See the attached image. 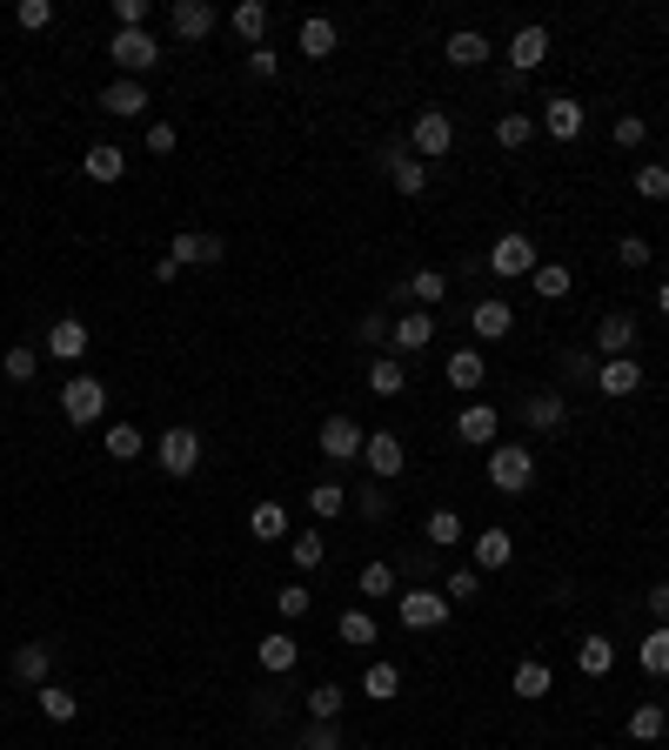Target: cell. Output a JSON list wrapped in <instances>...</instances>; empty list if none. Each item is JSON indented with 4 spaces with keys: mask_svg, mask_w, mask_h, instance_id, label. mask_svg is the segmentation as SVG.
<instances>
[{
    "mask_svg": "<svg viewBox=\"0 0 669 750\" xmlns=\"http://www.w3.org/2000/svg\"><path fill=\"white\" fill-rule=\"evenodd\" d=\"M362 382H369V395H382V402H395V395L408 389V362H402V356H375Z\"/></svg>",
    "mask_w": 669,
    "mask_h": 750,
    "instance_id": "cell-25",
    "label": "cell"
},
{
    "mask_svg": "<svg viewBox=\"0 0 669 750\" xmlns=\"http://www.w3.org/2000/svg\"><path fill=\"white\" fill-rule=\"evenodd\" d=\"M14 21H21L28 34H41V28L54 21V8H47V0H21V8H14Z\"/></svg>",
    "mask_w": 669,
    "mask_h": 750,
    "instance_id": "cell-58",
    "label": "cell"
},
{
    "mask_svg": "<svg viewBox=\"0 0 669 750\" xmlns=\"http://www.w3.org/2000/svg\"><path fill=\"white\" fill-rule=\"evenodd\" d=\"M509 684H516V697H549V691H556V671H549L542 656H529V663H516Z\"/></svg>",
    "mask_w": 669,
    "mask_h": 750,
    "instance_id": "cell-37",
    "label": "cell"
},
{
    "mask_svg": "<svg viewBox=\"0 0 669 750\" xmlns=\"http://www.w3.org/2000/svg\"><path fill=\"white\" fill-rule=\"evenodd\" d=\"M509 563H516V536H509V530H502V523L475 536V563H469L475 576H495V569H509Z\"/></svg>",
    "mask_w": 669,
    "mask_h": 750,
    "instance_id": "cell-14",
    "label": "cell"
},
{
    "mask_svg": "<svg viewBox=\"0 0 669 750\" xmlns=\"http://www.w3.org/2000/svg\"><path fill=\"white\" fill-rule=\"evenodd\" d=\"M382 169H388V188H395V195H423V188H429V161H415L408 141H388V148H382Z\"/></svg>",
    "mask_w": 669,
    "mask_h": 750,
    "instance_id": "cell-7",
    "label": "cell"
},
{
    "mask_svg": "<svg viewBox=\"0 0 669 750\" xmlns=\"http://www.w3.org/2000/svg\"><path fill=\"white\" fill-rule=\"evenodd\" d=\"M489 275H495V282H523V275H536V241H529V235H495V248H489Z\"/></svg>",
    "mask_w": 669,
    "mask_h": 750,
    "instance_id": "cell-5",
    "label": "cell"
},
{
    "mask_svg": "<svg viewBox=\"0 0 669 750\" xmlns=\"http://www.w3.org/2000/svg\"><path fill=\"white\" fill-rule=\"evenodd\" d=\"M275 610H282V623H301L315 610V597L301 590V583H288V590H275Z\"/></svg>",
    "mask_w": 669,
    "mask_h": 750,
    "instance_id": "cell-53",
    "label": "cell"
},
{
    "mask_svg": "<svg viewBox=\"0 0 669 750\" xmlns=\"http://www.w3.org/2000/svg\"><path fill=\"white\" fill-rule=\"evenodd\" d=\"M228 28H234L248 47H262V34H268V0H241V8H228Z\"/></svg>",
    "mask_w": 669,
    "mask_h": 750,
    "instance_id": "cell-29",
    "label": "cell"
},
{
    "mask_svg": "<svg viewBox=\"0 0 669 750\" xmlns=\"http://www.w3.org/2000/svg\"><path fill=\"white\" fill-rule=\"evenodd\" d=\"M355 336H362L369 349H382V343L395 336V315H388V308H375V315H362V322H355Z\"/></svg>",
    "mask_w": 669,
    "mask_h": 750,
    "instance_id": "cell-54",
    "label": "cell"
},
{
    "mask_svg": "<svg viewBox=\"0 0 669 750\" xmlns=\"http://www.w3.org/2000/svg\"><path fill=\"white\" fill-rule=\"evenodd\" d=\"M101 115H114V121L147 115V88H141V80H114V88H101Z\"/></svg>",
    "mask_w": 669,
    "mask_h": 750,
    "instance_id": "cell-26",
    "label": "cell"
},
{
    "mask_svg": "<svg viewBox=\"0 0 669 750\" xmlns=\"http://www.w3.org/2000/svg\"><path fill=\"white\" fill-rule=\"evenodd\" d=\"M342 704H349L342 684H315L308 691V724H342Z\"/></svg>",
    "mask_w": 669,
    "mask_h": 750,
    "instance_id": "cell-39",
    "label": "cell"
},
{
    "mask_svg": "<svg viewBox=\"0 0 669 750\" xmlns=\"http://www.w3.org/2000/svg\"><path fill=\"white\" fill-rule=\"evenodd\" d=\"M662 730H669V710H662V704H636V710H629V737H636V743H656Z\"/></svg>",
    "mask_w": 669,
    "mask_h": 750,
    "instance_id": "cell-42",
    "label": "cell"
},
{
    "mask_svg": "<svg viewBox=\"0 0 669 750\" xmlns=\"http://www.w3.org/2000/svg\"><path fill=\"white\" fill-rule=\"evenodd\" d=\"M355 510H362L369 523H382V517H388V482H362V496H355Z\"/></svg>",
    "mask_w": 669,
    "mask_h": 750,
    "instance_id": "cell-55",
    "label": "cell"
},
{
    "mask_svg": "<svg viewBox=\"0 0 669 750\" xmlns=\"http://www.w3.org/2000/svg\"><path fill=\"white\" fill-rule=\"evenodd\" d=\"M643 141H649V128H643L636 115H623V121H616V148H643Z\"/></svg>",
    "mask_w": 669,
    "mask_h": 750,
    "instance_id": "cell-60",
    "label": "cell"
},
{
    "mask_svg": "<svg viewBox=\"0 0 669 750\" xmlns=\"http://www.w3.org/2000/svg\"><path fill=\"white\" fill-rule=\"evenodd\" d=\"M423 536H429L436 550H456V543H462V517H456V510H436V517L423 523Z\"/></svg>",
    "mask_w": 669,
    "mask_h": 750,
    "instance_id": "cell-48",
    "label": "cell"
},
{
    "mask_svg": "<svg viewBox=\"0 0 669 750\" xmlns=\"http://www.w3.org/2000/svg\"><path fill=\"white\" fill-rule=\"evenodd\" d=\"M248 536L282 543L288 536V503H255V510H248Z\"/></svg>",
    "mask_w": 669,
    "mask_h": 750,
    "instance_id": "cell-32",
    "label": "cell"
},
{
    "mask_svg": "<svg viewBox=\"0 0 669 750\" xmlns=\"http://www.w3.org/2000/svg\"><path fill=\"white\" fill-rule=\"evenodd\" d=\"M101 449H108L114 463H134V456L147 449V436H141L134 423H114V430H101Z\"/></svg>",
    "mask_w": 669,
    "mask_h": 750,
    "instance_id": "cell-40",
    "label": "cell"
},
{
    "mask_svg": "<svg viewBox=\"0 0 669 750\" xmlns=\"http://www.w3.org/2000/svg\"><path fill=\"white\" fill-rule=\"evenodd\" d=\"M408 295L423 302V308H442V302H449V275H442V269H415V275H408Z\"/></svg>",
    "mask_w": 669,
    "mask_h": 750,
    "instance_id": "cell-41",
    "label": "cell"
},
{
    "mask_svg": "<svg viewBox=\"0 0 669 750\" xmlns=\"http://www.w3.org/2000/svg\"><path fill=\"white\" fill-rule=\"evenodd\" d=\"M315 443H321V456H328V463H362V443H369V430L355 423V415H328Z\"/></svg>",
    "mask_w": 669,
    "mask_h": 750,
    "instance_id": "cell-8",
    "label": "cell"
},
{
    "mask_svg": "<svg viewBox=\"0 0 669 750\" xmlns=\"http://www.w3.org/2000/svg\"><path fill=\"white\" fill-rule=\"evenodd\" d=\"M334 637H342L349 650H369L382 630H375V617H369V610H342V617H334Z\"/></svg>",
    "mask_w": 669,
    "mask_h": 750,
    "instance_id": "cell-38",
    "label": "cell"
},
{
    "mask_svg": "<svg viewBox=\"0 0 669 750\" xmlns=\"http://www.w3.org/2000/svg\"><path fill=\"white\" fill-rule=\"evenodd\" d=\"M288 556H295V569H321L328 536H321V530H301V536H288Z\"/></svg>",
    "mask_w": 669,
    "mask_h": 750,
    "instance_id": "cell-46",
    "label": "cell"
},
{
    "mask_svg": "<svg viewBox=\"0 0 669 750\" xmlns=\"http://www.w3.org/2000/svg\"><path fill=\"white\" fill-rule=\"evenodd\" d=\"M629 349H636V322H629V315H603V322H596V362L629 356Z\"/></svg>",
    "mask_w": 669,
    "mask_h": 750,
    "instance_id": "cell-22",
    "label": "cell"
},
{
    "mask_svg": "<svg viewBox=\"0 0 669 750\" xmlns=\"http://www.w3.org/2000/svg\"><path fill=\"white\" fill-rule=\"evenodd\" d=\"M482 382H489L482 349H456V356H449V389H456V395H482Z\"/></svg>",
    "mask_w": 669,
    "mask_h": 750,
    "instance_id": "cell-24",
    "label": "cell"
},
{
    "mask_svg": "<svg viewBox=\"0 0 669 750\" xmlns=\"http://www.w3.org/2000/svg\"><path fill=\"white\" fill-rule=\"evenodd\" d=\"M643 604H649V617H656V623H669V583H656V590H649Z\"/></svg>",
    "mask_w": 669,
    "mask_h": 750,
    "instance_id": "cell-62",
    "label": "cell"
},
{
    "mask_svg": "<svg viewBox=\"0 0 669 750\" xmlns=\"http://www.w3.org/2000/svg\"><path fill=\"white\" fill-rule=\"evenodd\" d=\"M167 21H175V34H182V41H208L221 14L208 8V0H167Z\"/></svg>",
    "mask_w": 669,
    "mask_h": 750,
    "instance_id": "cell-16",
    "label": "cell"
},
{
    "mask_svg": "<svg viewBox=\"0 0 669 750\" xmlns=\"http://www.w3.org/2000/svg\"><path fill=\"white\" fill-rule=\"evenodd\" d=\"M147 154H175V121H154L147 128Z\"/></svg>",
    "mask_w": 669,
    "mask_h": 750,
    "instance_id": "cell-61",
    "label": "cell"
},
{
    "mask_svg": "<svg viewBox=\"0 0 669 750\" xmlns=\"http://www.w3.org/2000/svg\"><path fill=\"white\" fill-rule=\"evenodd\" d=\"M80 169H88V182H121L128 175V154L114 141H95L88 154H80Z\"/></svg>",
    "mask_w": 669,
    "mask_h": 750,
    "instance_id": "cell-27",
    "label": "cell"
},
{
    "mask_svg": "<svg viewBox=\"0 0 669 750\" xmlns=\"http://www.w3.org/2000/svg\"><path fill=\"white\" fill-rule=\"evenodd\" d=\"M334 41H342V34H334V21H328V14H308V21H301V54H308V61H328V54H334Z\"/></svg>",
    "mask_w": 669,
    "mask_h": 750,
    "instance_id": "cell-34",
    "label": "cell"
},
{
    "mask_svg": "<svg viewBox=\"0 0 669 750\" xmlns=\"http://www.w3.org/2000/svg\"><path fill=\"white\" fill-rule=\"evenodd\" d=\"M495 141H502V148H529V141H536V121H529V115H502V121H495Z\"/></svg>",
    "mask_w": 669,
    "mask_h": 750,
    "instance_id": "cell-51",
    "label": "cell"
},
{
    "mask_svg": "<svg viewBox=\"0 0 669 750\" xmlns=\"http://www.w3.org/2000/svg\"><path fill=\"white\" fill-rule=\"evenodd\" d=\"M529 289H536L542 302H569V289H575V275H569L562 262H536V275H529Z\"/></svg>",
    "mask_w": 669,
    "mask_h": 750,
    "instance_id": "cell-35",
    "label": "cell"
},
{
    "mask_svg": "<svg viewBox=\"0 0 669 750\" xmlns=\"http://www.w3.org/2000/svg\"><path fill=\"white\" fill-rule=\"evenodd\" d=\"M355 590H362V597H388V590H395V563H382V556H375V563H362Z\"/></svg>",
    "mask_w": 669,
    "mask_h": 750,
    "instance_id": "cell-47",
    "label": "cell"
},
{
    "mask_svg": "<svg viewBox=\"0 0 669 750\" xmlns=\"http://www.w3.org/2000/svg\"><path fill=\"white\" fill-rule=\"evenodd\" d=\"M61 415H67L74 430L101 423V415H108V389H101L95 376H67V382H61Z\"/></svg>",
    "mask_w": 669,
    "mask_h": 750,
    "instance_id": "cell-2",
    "label": "cell"
},
{
    "mask_svg": "<svg viewBox=\"0 0 669 750\" xmlns=\"http://www.w3.org/2000/svg\"><path fill=\"white\" fill-rule=\"evenodd\" d=\"M489 54H495V47H489V34H475V28H456V34L442 41V61H449V67H482Z\"/></svg>",
    "mask_w": 669,
    "mask_h": 750,
    "instance_id": "cell-23",
    "label": "cell"
},
{
    "mask_svg": "<svg viewBox=\"0 0 669 750\" xmlns=\"http://www.w3.org/2000/svg\"><path fill=\"white\" fill-rule=\"evenodd\" d=\"M442 597H449V604H475V597H482V576H475V569H449V576H442Z\"/></svg>",
    "mask_w": 669,
    "mask_h": 750,
    "instance_id": "cell-50",
    "label": "cell"
},
{
    "mask_svg": "<svg viewBox=\"0 0 669 750\" xmlns=\"http://www.w3.org/2000/svg\"><path fill=\"white\" fill-rule=\"evenodd\" d=\"M362 691H369L375 704H388V697H402V671H395V663H369V671H362Z\"/></svg>",
    "mask_w": 669,
    "mask_h": 750,
    "instance_id": "cell-44",
    "label": "cell"
},
{
    "mask_svg": "<svg viewBox=\"0 0 669 750\" xmlns=\"http://www.w3.org/2000/svg\"><path fill=\"white\" fill-rule=\"evenodd\" d=\"M255 663H262V671H268V677H288V671H295V663H301V643H295L288 630H268V637L255 643Z\"/></svg>",
    "mask_w": 669,
    "mask_h": 750,
    "instance_id": "cell-18",
    "label": "cell"
},
{
    "mask_svg": "<svg viewBox=\"0 0 669 750\" xmlns=\"http://www.w3.org/2000/svg\"><path fill=\"white\" fill-rule=\"evenodd\" d=\"M47 356L74 369L80 356H88V322H74V315H61V322H47Z\"/></svg>",
    "mask_w": 669,
    "mask_h": 750,
    "instance_id": "cell-15",
    "label": "cell"
},
{
    "mask_svg": "<svg viewBox=\"0 0 669 750\" xmlns=\"http://www.w3.org/2000/svg\"><path fill=\"white\" fill-rule=\"evenodd\" d=\"M542 61H549V28H542V21L516 28V41H509V67L529 74V67H542Z\"/></svg>",
    "mask_w": 669,
    "mask_h": 750,
    "instance_id": "cell-19",
    "label": "cell"
},
{
    "mask_svg": "<svg viewBox=\"0 0 669 750\" xmlns=\"http://www.w3.org/2000/svg\"><path fill=\"white\" fill-rule=\"evenodd\" d=\"M616 262H623V269H649V241H643V235H623V241H616Z\"/></svg>",
    "mask_w": 669,
    "mask_h": 750,
    "instance_id": "cell-57",
    "label": "cell"
},
{
    "mask_svg": "<svg viewBox=\"0 0 669 750\" xmlns=\"http://www.w3.org/2000/svg\"><path fill=\"white\" fill-rule=\"evenodd\" d=\"M221 256H228V241H221V235H175L161 262H175V275H182V269H215Z\"/></svg>",
    "mask_w": 669,
    "mask_h": 750,
    "instance_id": "cell-9",
    "label": "cell"
},
{
    "mask_svg": "<svg viewBox=\"0 0 669 750\" xmlns=\"http://www.w3.org/2000/svg\"><path fill=\"white\" fill-rule=\"evenodd\" d=\"M636 195L643 202H669V169H662V161H643V169H636Z\"/></svg>",
    "mask_w": 669,
    "mask_h": 750,
    "instance_id": "cell-49",
    "label": "cell"
},
{
    "mask_svg": "<svg viewBox=\"0 0 669 750\" xmlns=\"http://www.w3.org/2000/svg\"><path fill=\"white\" fill-rule=\"evenodd\" d=\"M362 463H369V476H375V482H395V476L408 469V449H402V436H388V430H369V443H362Z\"/></svg>",
    "mask_w": 669,
    "mask_h": 750,
    "instance_id": "cell-11",
    "label": "cell"
},
{
    "mask_svg": "<svg viewBox=\"0 0 669 750\" xmlns=\"http://www.w3.org/2000/svg\"><path fill=\"white\" fill-rule=\"evenodd\" d=\"M147 0H114V28H147Z\"/></svg>",
    "mask_w": 669,
    "mask_h": 750,
    "instance_id": "cell-59",
    "label": "cell"
},
{
    "mask_svg": "<svg viewBox=\"0 0 669 750\" xmlns=\"http://www.w3.org/2000/svg\"><path fill=\"white\" fill-rule=\"evenodd\" d=\"M395 610H402V630H442L456 604H449L442 590H402V604H395Z\"/></svg>",
    "mask_w": 669,
    "mask_h": 750,
    "instance_id": "cell-10",
    "label": "cell"
},
{
    "mask_svg": "<svg viewBox=\"0 0 669 750\" xmlns=\"http://www.w3.org/2000/svg\"><path fill=\"white\" fill-rule=\"evenodd\" d=\"M575 671H582V677H610V671H616V643H610V637H582Z\"/></svg>",
    "mask_w": 669,
    "mask_h": 750,
    "instance_id": "cell-31",
    "label": "cell"
},
{
    "mask_svg": "<svg viewBox=\"0 0 669 750\" xmlns=\"http://www.w3.org/2000/svg\"><path fill=\"white\" fill-rule=\"evenodd\" d=\"M295 750H349V743H342V724H308L295 737Z\"/></svg>",
    "mask_w": 669,
    "mask_h": 750,
    "instance_id": "cell-52",
    "label": "cell"
},
{
    "mask_svg": "<svg viewBox=\"0 0 669 750\" xmlns=\"http://www.w3.org/2000/svg\"><path fill=\"white\" fill-rule=\"evenodd\" d=\"M408 148H415V161H442L456 148V121L442 108H423V115L408 121Z\"/></svg>",
    "mask_w": 669,
    "mask_h": 750,
    "instance_id": "cell-4",
    "label": "cell"
},
{
    "mask_svg": "<svg viewBox=\"0 0 669 750\" xmlns=\"http://www.w3.org/2000/svg\"><path fill=\"white\" fill-rule=\"evenodd\" d=\"M542 128H549V141H575L582 134V101L575 95H556L549 115H542Z\"/></svg>",
    "mask_w": 669,
    "mask_h": 750,
    "instance_id": "cell-28",
    "label": "cell"
},
{
    "mask_svg": "<svg viewBox=\"0 0 669 750\" xmlns=\"http://www.w3.org/2000/svg\"><path fill=\"white\" fill-rule=\"evenodd\" d=\"M523 423H529L536 436H562V423H569V402H562L556 389H536V395L523 402Z\"/></svg>",
    "mask_w": 669,
    "mask_h": 750,
    "instance_id": "cell-13",
    "label": "cell"
},
{
    "mask_svg": "<svg viewBox=\"0 0 669 750\" xmlns=\"http://www.w3.org/2000/svg\"><path fill=\"white\" fill-rule=\"evenodd\" d=\"M108 54H114V67H121V80H141L154 61H161V41L147 34V28H114V41H108Z\"/></svg>",
    "mask_w": 669,
    "mask_h": 750,
    "instance_id": "cell-3",
    "label": "cell"
},
{
    "mask_svg": "<svg viewBox=\"0 0 669 750\" xmlns=\"http://www.w3.org/2000/svg\"><path fill=\"white\" fill-rule=\"evenodd\" d=\"M469 328H475V343H502L516 328V308L509 302H475L469 308Z\"/></svg>",
    "mask_w": 669,
    "mask_h": 750,
    "instance_id": "cell-21",
    "label": "cell"
},
{
    "mask_svg": "<svg viewBox=\"0 0 669 750\" xmlns=\"http://www.w3.org/2000/svg\"><path fill=\"white\" fill-rule=\"evenodd\" d=\"M529 482H536V456L523 443H495L489 449V489L495 496H523Z\"/></svg>",
    "mask_w": 669,
    "mask_h": 750,
    "instance_id": "cell-1",
    "label": "cell"
},
{
    "mask_svg": "<svg viewBox=\"0 0 669 750\" xmlns=\"http://www.w3.org/2000/svg\"><path fill=\"white\" fill-rule=\"evenodd\" d=\"M154 463L167 469V476H195L201 469V430H161V443H154Z\"/></svg>",
    "mask_w": 669,
    "mask_h": 750,
    "instance_id": "cell-6",
    "label": "cell"
},
{
    "mask_svg": "<svg viewBox=\"0 0 669 750\" xmlns=\"http://www.w3.org/2000/svg\"><path fill=\"white\" fill-rule=\"evenodd\" d=\"M495 430H502V423H495V402H469V409L456 415V436H462L469 449H495Z\"/></svg>",
    "mask_w": 669,
    "mask_h": 750,
    "instance_id": "cell-17",
    "label": "cell"
},
{
    "mask_svg": "<svg viewBox=\"0 0 669 750\" xmlns=\"http://www.w3.org/2000/svg\"><path fill=\"white\" fill-rule=\"evenodd\" d=\"M636 663H643V677H669V623H656V630L636 643Z\"/></svg>",
    "mask_w": 669,
    "mask_h": 750,
    "instance_id": "cell-33",
    "label": "cell"
},
{
    "mask_svg": "<svg viewBox=\"0 0 669 750\" xmlns=\"http://www.w3.org/2000/svg\"><path fill=\"white\" fill-rule=\"evenodd\" d=\"M47 663H54V643H21L14 650V684H47Z\"/></svg>",
    "mask_w": 669,
    "mask_h": 750,
    "instance_id": "cell-30",
    "label": "cell"
},
{
    "mask_svg": "<svg viewBox=\"0 0 669 750\" xmlns=\"http://www.w3.org/2000/svg\"><path fill=\"white\" fill-rule=\"evenodd\" d=\"M34 697H41V717H47V724H74V717H80V697H74L67 684H41Z\"/></svg>",
    "mask_w": 669,
    "mask_h": 750,
    "instance_id": "cell-36",
    "label": "cell"
},
{
    "mask_svg": "<svg viewBox=\"0 0 669 750\" xmlns=\"http://www.w3.org/2000/svg\"><path fill=\"white\" fill-rule=\"evenodd\" d=\"M656 308H662V315H669V282H662V289H656Z\"/></svg>",
    "mask_w": 669,
    "mask_h": 750,
    "instance_id": "cell-63",
    "label": "cell"
},
{
    "mask_svg": "<svg viewBox=\"0 0 669 750\" xmlns=\"http://www.w3.org/2000/svg\"><path fill=\"white\" fill-rule=\"evenodd\" d=\"M308 510H315L321 523H334V517L349 510V489H342V482H315V489H308Z\"/></svg>",
    "mask_w": 669,
    "mask_h": 750,
    "instance_id": "cell-43",
    "label": "cell"
},
{
    "mask_svg": "<svg viewBox=\"0 0 669 750\" xmlns=\"http://www.w3.org/2000/svg\"><path fill=\"white\" fill-rule=\"evenodd\" d=\"M395 356H415V349H429L436 343V308H402L395 315Z\"/></svg>",
    "mask_w": 669,
    "mask_h": 750,
    "instance_id": "cell-12",
    "label": "cell"
},
{
    "mask_svg": "<svg viewBox=\"0 0 669 750\" xmlns=\"http://www.w3.org/2000/svg\"><path fill=\"white\" fill-rule=\"evenodd\" d=\"M0 369H8V382H34L41 376V349L34 343H14L8 356H0Z\"/></svg>",
    "mask_w": 669,
    "mask_h": 750,
    "instance_id": "cell-45",
    "label": "cell"
},
{
    "mask_svg": "<svg viewBox=\"0 0 669 750\" xmlns=\"http://www.w3.org/2000/svg\"><path fill=\"white\" fill-rule=\"evenodd\" d=\"M596 389H603V395H636V389H643V362H636V356L596 362Z\"/></svg>",
    "mask_w": 669,
    "mask_h": 750,
    "instance_id": "cell-20",
    "label": "cell"
},
{
    "mask_svg": "<svg viewBox=\"0 0 669 750\" xmlns=\"http://www.w3.org/2000/svg\"><path fill=\"white\" fill-rule=\"evenodd\" d=\"M248 74H255V80H275V74H282V54H275L268 41H262V47H248Z\"/></svg>",
    "mask_w": 669,
    "mask_h": 750,
    "instance_id": "cell-56",
    "label": "cell"
}]
</instances>
